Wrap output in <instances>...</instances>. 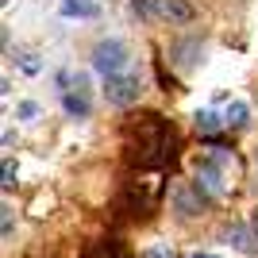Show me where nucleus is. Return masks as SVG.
<instances>
[{
    "label": "nucleus",
    "mask_w": 258,
    "mask_h": 258,
    "mask_svg": "<svg viewBox=\"0 0 258 258\" xmlns=\"http://www.w3.org/2000/svg\"><path fill=\"white\" fill-rule=\"evenodd\" d=\"M123 154L131 170H154L173 158V127L158 112L131 116L123 123Z\"/></svg>",
    "instance_id": "nucleus-1"
},
{
    "label": "nucleus",
    "mask_w": 258,
    "mask_h": 258,
    "mask_svg": "<svg viewBox=\"0 0 258 258\" xmlns=\"http://www.w3.org/2000/svg\"><path fill=\"white\" fill-rule=\"evenodd\" d=\"M93 70H97L100 77H116V74H123L127 70V46H123V39H100L97 46H93Z\"/></svg>",
    "instance_id": "nucleus-2"
},
{
    "label": "nucleus",
    "mask_w": 258,
    "mask_h": 258,
    "mask_svg": "<svg viewBox=\"0 0 258 258\" xmlns=\"http://www.w3.org/2000/svg\"><path fill=\"white\" fill-rule=\"evenodd\" d=\"M139 97H143V77L139 74L123 70V74H116V77H104V100L112 108H127Z\"/></svg>",
    "instance_id": "nucleus-3"
},
{
    "label": "nucleus",
    "mask_w": 258,
    "mask_h": 258,
    "mask_svg": "<svg viewBox=\"0 0 258 258\" xmlns=\"http://www.w3.org/2000/svg\"><path fill=\"white\" fill-rule=\"evenodd\" d=\"M197 193L201 197H224L227 185H224V170H220V162L216 158H205L201 166H197Z\"/></svg>",
    "instance_id": "nucleus-4"
},
{
    "label": "nucleus",
    "mask_w": 258,
    "mask_h": 258,
    "mask_svg": "<svg viewBox=\"0 0 258 258\" xmlns=\"http://www.w3.org/2000/svg\"><path fill=\"white\" fill-rule=\"evenodd\" d=\"M154 20H166L170 27H189V23L197 20V8L189 4V0H158Z\"/></svg>",
    "instance_id": "nucleus-5"
},
{
    "label": "nucleus",
    "mask_w": 258,
    "mask_h": 258,
    "mask_svg": "<svg viewBox=\"0 0 258 258\" xmlns=\"http://www.w3.org/2000/svg\"><path fill=\"white\" fill-rule=\"evenodd\" d=\"M201 54H205V43H201V39H177V43L170 46V62L177 66V70H197V66L205 62V58H201Z\"/></svg>",
    "instance_id": "nucleus-6"
},
{
    "label": "nucleus",
    "mask_w": 258,
    "mask_h": 258,
    "mask_svg": "<svg viewBox=\"0 0 258 258\" xmlns=\"http://www.w3.org/2000/svg\"><path fill=\"white\" fill-rule=\"evenodd\" d=\"M58 12H62V20H97L100 4L97 0H58Z\"/></svg>",
    "instance_id": "nucleus-7"
},
{
    "label": "nucleus",
    "mask_w": 258,
    "mask_h": 258,
    "mask_svg": "<svg viewBox=\"0 0 258 258\" xmlns=\"http://www.w3.org/2000/svg\"><path fill=\"white\" fill-rule=\"evenodd\" d=\"M224 235H227V243H231V247H235L239 254H254V247H258V235H254V231H247L243 224H231V227L224 231Z\"/></svg>",
    "instance_id": "nucleus-8"
},
{
    "label": "nucleus",
    "mask_w": 258,
    "mask_h": 258,
    "mask_svg": "<svg viewBox=\"0 0 258 258\" xmlns=\"http://www.w3.org/2000/svg\"><path fill=\"white\" fill-rule=\"evenodd\" d=\"M62 108H66V116H74V119H89V97H85V89H66L62 93Z\"/></svg>",
    "instance_id": "nucleus-9"
},
{
    "label": "nucleus",
    "mask_w": 258,
    "mask_h": 258,
    "mask_svg": "<svg viewBox=\"0 0 258 258\" xmlns=\"http://www.w3.org/2000/svg\"><path fill=\"white\" fill-rule=\"evenodd\" d=\"M247 123H250V108L243 100H231L224 108V127H247Z\"/></svg>",
    "instance_id": "nucleus-10"
},
{
    "label": "nucleus",
    "mask_w": 258,
    "mask_h": 258,
    "mask_svg": "<svg viewBox=\"0 0 258 258\" xmlns=\"http://www.w3.org/2000/svg\"><path fill=\"white\" fill-rule=\"evenodd\" d=\"M193 119H197V131H205V135H212V131L220 127V123H224V119L216 116V112H208V108H205V112H197Z\"/></svg>",
    "instance_id": "nucleus-11"
},
{
    "label": "nucleus",
    "mask_w": 258,
    "mask_h": 258,
    "mask_svg": "<svg viewBox=\"0 0 258 258\" xmlns=\"http://www.w3.org/2000/svg\"><path fill=\"white\" fill-rule=\"evenodd\" d=\"M131 8L139 20H154V8H158V0H131Z\"/></svg>",
    "instance_id": "nucleus-12"
},
{
    "label": "nucleus",
    "mask_w": 258,
    "mask_h": 258,
    "mask_svg": "<svg viewBox=\"0 0 258 258\" xmlns=\"http://www.w3.org/2000/svg\"><path fill=\"white\" fill-rule=\"evenodd\" d=\"M0 173H4V181H0V185H4V193H8V189H16V162H12V158H4Z\"/></svg>",
    "instance_id": "nucleus-13"
},
{
    "label": "nucleus",
    "mask_w": 258,
    "mask_h": 258,
    "mask_svg": "<svg viewBox=\"0 0 258 258\" xmlns=\"http://www.w3.org/2000/svg\"><path fill=\"white\" fill-rule=\"evenodd\" d=\"M20 66H23V74H39V70H43L39 54H23V58H20Z\"/></svg>",
    "instance_id": "nucleus-14"
},
{
    "label": "nucleus",
    "mask_w": 258,
    "mask_h": 258,
    "mask_svg": "<svg viewBox=\"0 0 258 258\" xmlns=\"http://www.w3.org/2000/svg\"><path fill=\"white\" fill-rule=\"evenodd\" d=\"M20 116H23V119H35V116H39V104H31V100H27V104H20Z\"/></svg>",
    "instance_id": "nucleus-15"
},
{
    "label": "nucleus",
    "mask_w": 258,
    "mask_h": 258,
    "mask_svg": "<svg viewBox=\"0 0 258 258\" xmlns=\"http://www.w3.org/2000/svg\"><path fill=\"white\" fill-rule=\"evenodd\" d=\"M147 258H173V250H166V247H151V250H147Z\"/></svg>",
    "instance_id": "nucleus-16"
},
{
    "label": "nucleus",
    "mask_w": 258,
    "mask_h": 258,
    "mask_svg": "<svg viewBox=\"0 0 258 258\" xmlns=\"http://www.w3.org/2000/svg\"><path fill=\"white\" fill-rule=\"evenodd\" d=\"M189 258H220V254H201V250H197V254H189Z\"/></svg>",
    "instance_id": "nucleus-17"
},
{
    "label": "nucleus",
    "mask_w": 258,
    "mask_h": 258,
    "mask_svg": "<svg viewBox=\"0 0 258 258\" xmlns=\"http://www.w3.org/2000/svg\"><path fill=\"white\" fill-rule=\"evenodd\" d=\"M250 224H254V235H258V208H254V220H250Z\"/></svg>",
    "instance_id": "nucleus-18"
},
{
    "label": "nucleus",
    "mask_w": 258,
    "mask_h": 258,
    "mask_svg": "<svg viewBox=\"0 0 258 258\" xmlns=\"http://www.w3.org/2000/svg\"><path fill=\"white\" fill-rule=\"evenodd\" d=\"M0 4H4V8H8V4H12V0H0Z\"/></svg>",
    "instance_id": "nucleus-19"
},
{
    "label": "nucleus",
    "mask_w": 258,
    "mask_h": 258,
    "mask_svg": "<svg viewBox=\"0 0 258 258\" xmlns=\"http://www.w3.org/2000/svg\"><path fill=\"white\" fill-rule=\"evenodd\" d=\"M254 162H258V151H254Z\"/></svg>",
    "instance_id": "nucleus-20"
}]
</instances>
